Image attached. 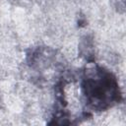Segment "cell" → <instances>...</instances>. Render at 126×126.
Masks as SVG:
<instances>
[{"label": "cell", "instance_id": "obj_1", "mask_svg": "<svg viewBox=\"0 0 126 126\" xmlns=\"http://www.w3.org/2000/svg\"><path fill=\"white\" fill-rule=\"evenodd\" d=\"M81 89L86 105L93 110H104L121 98L116 78L98 66L84 73Z\"/></svg>", "mask_w": 126, "mask_h": 126}]
</instances>
